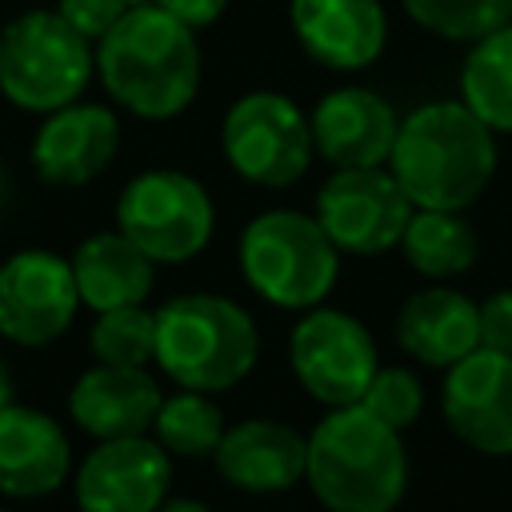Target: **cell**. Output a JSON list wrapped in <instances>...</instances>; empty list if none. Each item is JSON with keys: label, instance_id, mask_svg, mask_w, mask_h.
Wrapping results in <instances>:
<instances>
[{"label": "cell", "instance_id": "1", "mask_svg": "<svg viewBox=\"0 0 512 512\" xmlns=\"http://www.w3.org/2000/svg\"><path fill=\"white\" fill-rule=\"evenodd\" d=\"M96 76L108 96L140 120L180 116L200 88L196 28L160 4H132L96 40Z\"/></svg>", "mask_w": 512, "mask_h": 512}, {"label": "cell", "instance_id": "2", "mask_svg": "<svg viewBox=\"0 0 512 512\" xmlns=\"http://www.w3.org/2000/svg\"><path fill=\"white\" fill-rule=\"evenodd\" d=\"M388 168L416 208L464 212L496 172V132L464 104H420L400 120Z\"/></svg>", "mask_w": 512, "mask_h": 512}, {"label": "cell", "instance_id": "3", "mask_svg": "<svg viewBox=\"0 0 512 512\" xmlns=\"http://www.w3.org/2000/svg\"><path fill=\"white\" fill-rule=\"evenodd\" d=\"M304 480L332 512H388L408 488V452L400 432L364 404H340L308 436Z\"/></svg>", "mask_w": 512, "mask_h": 512}, {"label": "cell", "instance_id": "4", "mask_svg": "<svg viewBox=\"0 0 512 512\" xmlns=\"http://www.w3.org/2000/svg\"><path fill=\"white\" fill-rule=\"evenodd\" d=\"M260 352L252 316L228 296L188 292L156 312V364L180 388L228 392L240 384Z\"/></svg>", "mask_w": 512, "mask_h": 512}, {"label": "cell", "instance_id": "5", "mask_svg": "<svg viewBox=\"0 0 512 512\" xmlns=\"http://www.w3.org/2000/svg\"><path fill=\"white\" fill-rule=\"evenodd\" d=\"M240 272L248 288L276 308H316L340 276V248L316 216L272 208L240 232Z\"/></svg>", "mask_w": 512, "mask_h": 512}, {"label": "cell", "instance_id": "6", "mask_svg": "<svg viewBox=\"0 0 512 512\" xmlns=\"http://www.w3.org/2000/svg\"><path fill=\"white\" fill-rule=\"evenodd\" d=\"M96 52L60 12L32 8L0 32V92L24 112H56L84 96Z\"/></svg>", "mask_w": 512, "mask_h": 512}, {"label": "cell", "instance_id": "7", "mask_svg": "<svg viewBox=\"0 0 512 512\" xmlns=\"http://www.w3.org/2000/svg\"><path fill=\"white\" fill-rule=\"evenodd\" d=\"M116 228L156 264H184L212 240L216 208L188 172L152 168L124 184L116 200Z\"/></svg>", "mask_w": 512, "mask_h": 512}, {"label": "cell", "instance_id": "8", "mask_svg": "<svg viewBox=\"0 0 512 512\" xmlns=\"http://www.w3.org/2000/svg\"><path fill=\"white\" fill-rule=\"evenodd\" d=\"M220 148L236 176L260 188H288L312 164V124L284 92L240 96L220 124Z\"/></svg>", "mask_w": 512, "mask_h": 512}, {"label": "cell", "instance_id": "9", "mask_svg": "<svg viewBox=\"0 0 512 512\" xmlns=\"http://www.w3.org/2000/svg\"><path fill=\"white\" fill-rule=\"evenodd\" d=\"M416 204L384 164L336 168L316 192V220L348 256H380L400 244Z\"/></svg>", "mask_w": 512, "mask_h": 512}, {"label": "cell", "instance_id": "10", "mask_svg": "<svg viewBox=\"0 0 512 512\" xmlns=\"http://www.w3.org/2000/svg\"><path fill=\"white\" fill-rule=\"evenodd\" d=\"M288 364L300 388L324 408L360 404L380 360L368 328L340 308H312L288 336Z\"/></svg>", "mask_w": 512, "mask_h": 512}, {"label": "cell", "instance_id": "11", "mask_svg": "<svg viewBox=\"0 0 512 512\" xmlns=\"http://www.w3.org/2000/svg\"><path fill=\"white\" fill-rule=\"evenodd\" d=\"M80 308L72 260L48 248H24L0 264V336L20 348H44L68 332Z\"/></svg>", "mask_w": 512, "mask_h": 512}, {"label": "cell", "instance_id": "12", "mask_svg": "<svg viewBox=\"0 0 512 512\" xmlns=\"http://www.w3.org/2000/svg\"><path fill=\"white\" fill-rule=\"evenodd\" d=\"M440 412L472 452L512 456V356L480 344L444 368Z\"/></svg>", "mask_w": 512, "mask_h": 512}, {"label": "cell", "instance_id": "13", "mask_svg": "<svg viewBox=\"0 0 512 512\" xmlns=\"http://www.w3.org/2000/svg\"><path fill=\"white\" fill-rule=\"evenodd\" d=\"M172 484V452L148 432L100 440L80 472L76 500L88 512H152L164 508Z\"/></svg>", "mask_w": 512, "mask_h": 512}, {"label": "cell", "instance_id": "14", "mask_svg": "<svg viewBox=\"0 0 512 512\" xmlns=\"http://www.w3.org/2000/svg\"><path fill=\"white\" fill-rule=\"evenodd\" d=\"M120 148V120L104 104L72 100L56 112H44V124L32 136V168L44 184L76 188L96 180Z\"/></svg>", "mask_w": 512, "mask_h": 512}, {"label": "cell", "instance_id": "15", "mask_svg": "<svg viewBox=\"0 0 512 512\" xmlns=\"http://www.w3.org/2000/svg\"><path fill=\"white\" fill-rule=\"evenodd\" d=\"M316 156L332 168H364V164H388V152L396 144L400 120L384 96L372 88L348 84L320 96V104L308 116Z\"/></svg>", "mask_w": 512, "mask_h": 512}, {"label": "cell", "instance_id": "16", "mask_svg": "<svg viewBox=\"0 0 512 512\" xmlns=\"http://www.w3.org/2000/svg\"><path fill=\"white\" fill-rule=\"evenodd\" d=\"M288 20L300 48L332 72L368 68L388 40V16L380 0H292Z\"/></svg>", "mask_w": 512, "mask_h": 512}, {"label": "cell", "instance_id": "17", "mask_svg": "<svg viewBox=\"0 0 512 512\" xmlns=\"http://www.w3.org/2000/svg\"><path fill=\"white\" fill-rule=\"evenodd\" d=\"M160 384L144 364H100L80 372L68 392V416L80 432L96 440L136 436L156 424L160 412Z\"/></svg>", "mask_w": 512, "mask_h": 512}, {"label": "cell", "instance_id": "18", "mask_svg": "<svg viewBox=\"0 0 512 512\" xmlns=\"http://www.w3.org/2000/svg\"><path fill=\"white\" fill-rule=\"evenodd\" d=\"M72 472V444L64 428L28 404L0 408V496H52Z\"/></svg>", "mask_w": 512, "mask_h": 512}, {"label": "cell", "instance_id": "19", "mask_svg": "<svg viewBox=\"0 0 512 512\" xmlns=\"http://www.w3.org/2000/svg\"><path fill=\"white\" fill-rule=\"evenodd\" d=\"M212 464L220 480L240 492H288L304 480L308 440L280 420L256 416L224 432L220 448L212 452Z\"/></svg>", "mask_w": 512, "mask_h": 512}, {"label": "cell", "instance_id": "20", "mask_svg": "<svg viewBox=\"0 0 512 512\" xmlns=\"http://www.w3.org/2000/svg\"><path fill=\"white\" fill-rule=\"evenodd\" d=\"M396 344L428 368H452L480 348V304L456 288H420L396 312Z\"/></svg>", "mask_w": 512, "mask_h": 512}, {"label": "cell", "instance_id": "21", "mask_svg": "<svg viewBox=\"0 0 512 512\" xmlns=\"http://www.w3.org/2000/svg\"><path fill=\"white\" fill-rule=\"evenodd\" d=\"M72 276L80 288V304H88L92 312H108L144 304V296L152 292L156 260L116 228L80 240V248L72 252Z\"/></svg>", "mask_w": 512, "mask_h": 512}, {"label": "cell", "instance_id": "22", "mask_svg": "<svg viewBox=\"0 0 512 512\" xmlns=\"http://www.w3.org/2000/svg\"><path fill=\"white\" fill-rule=\"evenodd\" d=\"M400 248L404 260L428 280H452L468 272L480 256L472 224H464V216L448 208H416L400 236Z\"/></svg>", "mask_w": 512, "mask_h": 512}, {"label": "cell", "instance_id": "23", "mask_svg": "<svg viewBox=\"0 0 512 512\" xmlns=\"http://www.w3.org/2000/svg\"><path fill=\"white\" fill-rule=\"evenodd\" d=\"M460 100L492 132H512V20L472 40L460 68Z\"/></svg>", "mask_w": 512, "mask_h": 512}, {"label": "cell", "instance_id": "24", "mask_svg": "<svg viewBox=\"0 0 512 512\" xmlns=\"http://www.w3.org/2000/svg\"><path fill=\"white\" fill-rule=\"evenodd\" d=\"M212 392H200V388H180L172 396L160 400V412H156V440L172 452V456H184V460H208L220 440H224V412L208 400Z\"/></svg>", "mask_w": 512, "mask_h": 512}, {"label": "cell", "instance_id": "25", "mask_svg": "<svg viewBox=\"0 0 512 512\" xmlns=\"http://www.w3.org/2000/svg\"><path fill=\"white\" fill-rule=\"evenodd\" d=\"M404 12L440 40L472 44L512 20V0H400Z\"/></svg>", "mask_w": 512, "mask_h": 512}, {"label": "cell", "instance_id": "26", "mask_svg": "<svg viewBox=\"0 0 512 512\" xmlns=\"http://www.w3.org/2000/svg\"><path fill=\"white\" fill-rule=\"evenodd\" d=\"M88 348L100 364H148L156 356V312L144 304L96 312Z\"/></svg>", "mask_w": 512, "mask_h": 512}, {"label": "cell", "instance_id": "27", "mask_svg": "<svg viewBox=\"0 0 512 512\" xmlns=\"http://www.w3.org/2000/svg\"><path fill=\"white\" fill-rule=\"evenodd\" d=\"M360 404L372 416H380L384 424H392L396 432H404L424 412V384L408 368H376V376L364 388Z\"/></svg>", "mask_w": 512, "mask_h": 512}, {"label": "cell", "instance_id": "28", "mask_svg": "<svg viewBox=\"0 0 512 512\" xmlns=\"http://www.w3.org/2000/svg\"><path fill=\"white\" fill-rule=\"evenodd\" d=\"M132 4L128 0H56V12L76 28L84 32L88 40H100Z\"/></svg>", "mask_w": 512, "mask_h": 512}, {"label": "cell", "instance_id": "29", "mask_svg": "<svg viewBox=\"0 0 512 512\" xmlns=\"http://www.w3.org/2000/svg\"><path fill=\"white\" fill-rule=\"evenodd\" d=\"M480 344L512 356V292H496L480 304Z\"/></svg>", "mask_w": 512, "mask_h": 512}, {"label": "cell", "instance_id": "30", "mask_svg": "<svg viewBox=\"0 0 512 512\" xmlns=\"http://www.w3.org/2000/svg\"><path fill=\"white\" fill-rule=\"evenodd\" d=\"M152 4H160L164 12H172L176 20H184L188 28H208L228 8V0H152Z\"/></svg>", "mask_w": 512, "mask_h": 512}, {"label": "cell", "instance_id": "31", "mask_svg": "<svg viewBox=\"0 0 512 512\" xmlns=\"http://www.w3.org/2000/svg\"><path fill=\"white\" fill-rule=\"evenodd\" d=\"M8 404H12V376H8V368L0 360V408H8Z\"/></svg>", "mask_w": 512, "mask_h": 512}, {"label": "cell", "instance_id": "32", "mask_svg": "<svg viewBox=\"0 0 512 512\" xmlns=\"http://www.w3.org/2000/svg\"><path fill=\"white\" fill-rule=\"evenodd\" d=\"M164 508H172V512H184V508H192V512H200L204 504H200V500H164Z\"/></svg>", "mask_w": 512, "mask_h": 512}, {"label": "cell", "instance_id": "33", "mask_svg": "<svg viewBox=\"0 0 512 512\" xmlns=\"http://www.w3.org/2000/svg\"><path fill=\"white\" fill-rule=\"evenodd\" d=\"M4 196H8V180H4V172H0V204H4Z\"/></svg>", "mask_w": 512, "mask_h": 512}, {"label": "cell", "instance_id": "34", "mask_svg": "<svg viewBox=\"0 0 512 512\" xmlns=\"http://www.w3.org/2000/svg\"><path fill=\"white\" fill-rule=\"evenodd\" d=\"M128 4H148V0H128Z\"/></svg>", "mask_w": 512, "mask_h": 512}]
</instances>
